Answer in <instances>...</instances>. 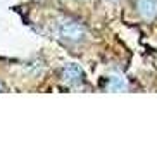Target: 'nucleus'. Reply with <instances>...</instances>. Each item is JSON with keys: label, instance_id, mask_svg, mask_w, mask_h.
Here are the masks:
<instances>
[{"label": "nucleus", "instance_id": "f257e3e1", "mask_svg": "<svg viewBox=\"0 0 157 157\" xmlns=\"http://www.w3.org/2000/svg\"><path fill=\"white\" fill-rule=\"evenodd\" d=\"M85 28L79 21H74V19H60L57 23V35L59 38L66 40V42L71 43H78L85 38Z\"/></svg>", "mask_w": 157, "mask_h": 157}, {"label": "nucleus", "instance_id": "7ed1b4c3", "mask_svg": "<svg viewBox=\"0 0 157 157\" xmlns=\"http://www.w3.org/2000/svg\"><path fill=\"white\" fill-rule=\"evenodd\" d=\"M136 7L143 19L157 17V0H136Z\"/></svg>", "mask_w": 157, "mask_h": 157}, {"label": "nucleus", "instance_id": "20e7f679", "mask_svg": "<svg viewBox=\"0 0 157 157\" xmlns=\"http://www.w3.org/2000/svg\"><path fill=\"white\" fill-rule=\"evenodd\" d=\"M109 88H111L112 92H119V90H124L126 88V81L119 76H112L109 78Z\"/></svg>", "mask_w": 157, "mask_h": 157}, {"label": "nucleus", "instance_id": "f03ea898", "mask_svg": "<svg viewBox=\"0 0 157 157\" xmlns=\"http://www.w3.org/2000/svg\"><path fill=\"white\" fill-rule=\"evenodd\" d=\"M62 79L67 85H71V86H76V85H79L85 79V71L81 69V66L74 64V62L66 64L62 67Z\"/></svg>", "mask_w": 157, "mask_h": 157}, {"label": "nucleus", "instance_id": "39448f33", "mask_svg": "<svg viewBox=\"0 0 157 157\" xmlns=\"http://www.w3.org/2000/svg\"><path fill=\"white\" fill-rule=\"evenodd\" d=\"M4 88H5V86H4V85H2V83H0V92H2V90H4Z\"/></svg>", "mask_w": 157, "mask_h": 157}]
</instances>
